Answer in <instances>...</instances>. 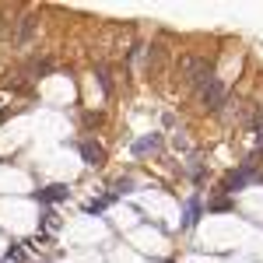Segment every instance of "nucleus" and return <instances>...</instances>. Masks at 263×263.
I'll list each match as a JSON object with an SVG mask.
<instances>
[{"mask_svg": "<svg viewBox=\"0 0 263 263\" xmlns=\"http://www.w3.org/2000/svg\"><path fill=\"white\" fill-rule=\"evenodd\" d=\"M42 228H46L49 235L60 232V214H57V211H46V214H42Z\"/></svg>", "mask_w": 263, "mask_h": 263, "instance_id": "6e6552de", "label": "nucleus"}, {"mask_svg": "<svg viewBox=\"0 0 263 263\" xmlns=\"http://www.w3.org/2000/svg\"><path fill=\"white\" fill-rule=\"evenodd\" d=\"M32 28H35V18H21V32H18V42H25L32 35Z\"/></svg>", "mask_w": 263, "mask_h": 263, "instance_id": "9d476101", "label": "nucleus"}, {"mask_svg": "<svg viewBox=\"0 0 263 263\" xmlns=\"http://www.w3.org/2000/svg\"><path fill=\"white\" fill-rule=\"evenodd\" d=\"M182 67H186V81L190 84L200 88L203 81H211V67H207V60H182Z\"/></svg>", "mask_w": 263, "mask_h": 263, "instance_id": "7ed1b4c3", "label": "nucleus"}, {"mask_svg": "<svg viewBox=\"0 0 263 263\" xmlns=\"http://www.w3.org/2000/svg\"><path fill=\"white\" fill-rule=\"evenodd\" d=\"M7 260L21 263V260H25V249H21V246H11V249H7Z\"/></svg>", "mask_w": 263, "mask_h": 263, "instance_id": "9b49d317", "label": "nucleus"}, {"mask_svg": "<svg viewBox=\"0 0 263 263\" xmlns=\"http://www.w3.org/2000/svg\"><path fill=\"white\" fill-rule=\"evenodd\" d=\"M67 197H70V190L63 182H53V186H46V190L35 193V200H42V203H57V200H67Z\"/></svg>", "mask_w": 263, "mask_h": 263, "instance_id": "20e7f679", "label": "nucleus"}, {"mask_svg": "<svg viewBox=\"0 0 263 263\" xmlns=\"http://www.w3.org/2000/svg\"><path fill=\"white\" fill-rule=\"evenodd\" d=\"M256 141H260V147H263V123H260V137H256Z\"/></svg>", "mask_w": 263, "mask_h": 263, "instance_id": "f8f14e48", "label": "nucleus"}, {"mask_svg": "<svg viewBox=\"0 0 263 263\" xmlns=\"http://www.w3.org/2000/svg\"><path fill=\"white\" fill-rule=\"evenodd\" d=\"M253 179H260V172H256V162H253V158H249V162H242V168H239V172H232V176H228V179H224V193H235V190H242L246 182H253Z\"/></svg>", "mask_w": 263, "mask_h": 263, "instance_id": "f03ea898", "label": "nucleus"}, {"mask_svg": "<svg viewBox=\"0 0 263 263\" xmlns=\"http://www.w3.org/2000/svg\"><path fill=\"white\" fill-rule=\"evenodd\" d=\"M197 221H200V200L193 197V200L186 203V218H182V224H186V228H193Z\"/></svg>", "mask_w": 263, "mask_h": 263, "instance_id": "0eeeda50", "label": "nucleus"}, {"mask_svg": "<svg viewBox=\"0 0 263 263\" xmlns=\"http://www.w3.org/2000/svg\"><path fill=\"white\" fill-rule=\"evenodd\" d=\"M81 155H84V162H88V165H102V162H105V151H102L99 144H91V141L81 144Z\"/></svg>", "mask_w": 263, "mask_h": 263, "instance_id": "423d86ee", "label": "nucleus"}, {"mask_svg": "<svg viewBox=\"0 0 263 263\" xmlns=\"http://www.w3.org/2000/svg\"><path fill=\"white\" fill-rule=\"evenodd\" d=\"M112 200H116V193H109V197H102V200H91L88 207H84V211H88V214H102V211H105V207H109Z\"/></svg>", "mask_w": 263, "mask_h": 263, "instance_id": "1a4fd4ad", "label": "nucleus"}, {"mask_svg": "<svg viewBox=\"0 0 263 263\" xmlns=\"http://www.w3.org/2000/svg\"><path fill=\"white\" fill-rule=\"evenodd\" d=\"M162 147V134H147L141 141H134V155H147V151H158Z\"/></svg>", "mask_w": 263, "mask_h": 263, "instance_id": "39448f33", "label": "nucleus"}, {"mask_svg": "<svg viewBox=\"0 0 263 263\" xmlns=\"http://www.w3.org/2000/svg\"><path fill=\"white\" fill-rule=\"evenodd\" d=\"M197 95H200V102L207 105V109H221V105H224V99H228V95H224V84L218 81V78L203 81L200 88H197Z\"/></svg>", "mask_w": 263, "mask_h": 263, "instance_id": "f257e3e1", "label": "nucleus"}]
</instances>
